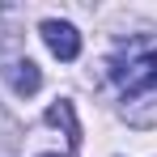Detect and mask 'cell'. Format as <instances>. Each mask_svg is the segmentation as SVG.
<instances>
[{
  "mask_svg": "<svg viewBox=\"0 0 157 157\" xmlns=\"http://www.w3.org/2000/svg\"><path fill=\"white\" fill-rule=\"evenodd\" d=\"M110 81L123 89V98L157 102V47H128L106 59Z\"/></svg>",
  "mask_w": 157,
  "mask_h": 157,
  "instance_id": "1",
  "label": "cell"
},
{
  "mask_svg": "<svg viewBox=\"0 0 157 157\" xmlns=\"http://www.w3.org/2000/svg\"><path fill=\"white\" fill-rule=\"evenodd\" d=\"M43 38H47V47H51V55L55 59H77L81 55V34L68 21H43Z\"/></svg>",
  "mask_w": 157,
  "mask_h": 157,
  "instance_id": "2",
  "label": "cell"
},
{
  "mask_svg": "<svg viewBox=\"0 0 157 157\" xmlns=\"http://www.w3.org/2000/svg\"><path fill=\"white\" fill-rule=\"evenodd\" d=\"M4 77H9V85H13V94H21V98L38 94V85H43V72H38L34 59H17V64H9Z\"/></svg>",
  "mask_w": 157,
  "mask_h": 157,
  "instance_id": "3",
  "label": "cell"
},
{
  "mask_svg": "<svg viewBox=\"0 0 157 157\" xmlns=\"http://www.w3.org/2000/svg\"><path fill=\"white\" fill-rule=\"evenodd\" d=\"M47 123L68 132V144H72V149L81 144V128H77V115H72V102H55L51 110H47Z\"/></svg>",
  "mask_w": 157,
  "mask_h": 157,
  "instance_id": "4",
  "label": "cell"
},
{
  "mask_svg": "<svg viewBox=\"0 0 157 157\" xmlns=\"http://www.w3.org/2000/svg\"><path fill=\"white\" fill-rule=\"evenodd\" d=\"M43 157H59V153H43Z\"/></svg>",
  "mask_w": 157,
  "mask_h": 157,
  "instance_id": "5",
  "label": "cell"
}]
</instances>
